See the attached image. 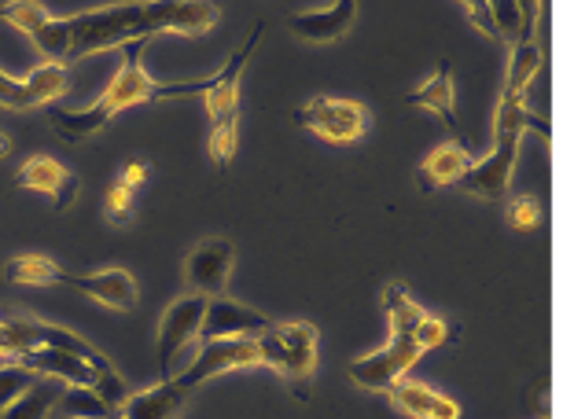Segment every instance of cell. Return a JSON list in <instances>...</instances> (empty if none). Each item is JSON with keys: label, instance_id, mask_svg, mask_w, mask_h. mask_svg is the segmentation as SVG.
Segmentation results:
<instances>
[{"label": "cell", "instance_id": "36", "mask_svg": "<svg viewBox=\"0 0 563 419\" xmlns=\"http://www.w3.org/2000/svg\"><path fill=\"white\" fill-rule=\"evenodd\" d=\"M428 419H461V405L453 401L450 394H434V405H431V416Z\"/></svg>", "mask_w": 563, "mask_h": 419}, {"label": "cell", "instance_id": "24", "mask_svg": "<svg viewBox=\"0 0 563 419\" xmlns=\"http://www.w3.org/2000/svg\"><path fill=\"white\" fill-rule=\"evenodd\" d=\"M434 386L420 383V379H401L398 386H390L387 397L398 412H406L409 419H428L431 416V405H434Z\"/></svg>", "mask_w": 563, "mask_h": 419}, {"label": "cell", "instance_id": "1", "mask_svg": "<svg viewBox=\"0 0 563 419\" xmlns=\"http://www.w3.org/2000/svg\"><path fill=\"white\" fill-rule=\"evenodd\" d=\"M218 19L221 8L207 0H144V4H108L78 15H48L26 41L45 56V63L67 67L97 52L152 41L155 34L199 37L214 30Z\"/></svg>", "mask_w": 563, "mask_h": 419}, {"label": "cell", "instance_id": "8", "mask_svg": "<svg viewBox=\"0 0 563 419\" xmlns=\"http://www.w3.org/2000/svg\"><path fill=\"white\" fill-rule=\"evenodd\" d=\"M232 268H236V246L225 235H207L185 257V284L192 295L221 298L229 291Z\"/></svg>", "mask_w": 563, "mask_h": 419}, {"label": "cell", "instance_id": "4", "mask_svg": "<svg viewBox=\"0 0 563 419\" xmlns=\"http://www.w3.org/2000/svg\"><path fill=\"white\" fill-rule=\"evenodd\" d=\"M295 122H299L306 133H313L317 140L335 144V147L357 144V140H365L368 133L365 103L335 100V96H313V100H306L299 111H295Z\"/></svg>", "mask_w": 563, "mask_h": 419}, {"label": "cell", "instance_id": "9", "mask_svg": "<svg viewBox=\"0 0 563 419\" xmlns=\"http://www.w3.org/2000/svg\"><path fill=\"white\" fill-rule=\"evenodd\" d=\"M144 52H147V41H133V45L122 48L119 70H114V78L108 81V89H103L97 100L100 107H108L111 114H122V111H130V107L158 100L163 81H155L152 74L144 70Z\"/></svg>", "mask_w": 563, "mask_h": 419}, {"label": "cell", "instance_id": "21", "mask_svg": "<svg viewBox=\"0 0 563 419\" xmlns=\"http://www.w3.org/2000/svg\"><path fill=\"white\" fill-rule=\"evenodd\" d=\"M538 74H541V48H538L534 37H527L508 52V70H505L501 92L516 96V100H527V92H530V85H534Z\"/></svg>", "mask_w": 563, "mask_h": 419}, {"label": "cell", "instance_id": "38", "mask_svg": "<svg viewBox=\"0 0 563 419\" xmlns=\"http://www.w3.org/2000/svg\"><path fill=\"white\" fill-rule=\"evenodd\" d=\"M111 419H119V416H111Z\"/></svg>", "mask_w": 563, "mask_h": 419}, {"label": "cell", "instance_id": "10", "mask_svg": "<svg viewBox=\"0 0 563 419\" xmlns=\"http://www.w3.org/2000/svg\"><path fill=\"white\" fill-rule=\"evenodd\" d=\"M240 368H262L258 357V342L254 339H218V342H203V350L196 353V361L188 368L177 372V379L188 386V390H199L203 383L218 379L225 372H240Z\"/></svg>", "mask_w": 563, "mask_h": 419}, {"label": "cell", "instance_id": "27", "mask_svg": "<svg viewBox=\"0 0 563 419\" xmlns=\"http://www.w3.org/2000/svg\"><path fill=\"white\" fill-rule=\"evenodd\" d=\"M34 350V339L23 324V317H0V361L19 364Z\"/></svg>", "mask_w": 563, "mask_h": 419}, {"label": "cell", "instance_id": "23", "mask_svg": "<svg viewBox=\"0 0 563 419\" xmlns=\"http://www.w3.org/2000/svg\"><path fill=\"white\" fill-rule=\"evenodd\" d=\"M23 81H26L34 107H56L70 89V74H67V67H59V63H41V67L30 70Z\"/></svg>", "mask_w": 563, "mask_h": 419}, {"label": "cell", "instance_id": "33", "mask_svg": "<svg viewBox=\"0 0 563 419\" xmlns=\"http://www.w3.org/2000/svg\"><path fill=\"white\" fill-rule=\"evenodd\" d=\"M508 224L519 229V232L538 229V224H541V202L534 196H516L512 202H508Z\"/></svg>", "mask_w": 563, "mask_h": 419}, {"label": "cell", "instance_id": "35", "mask_svg": "<svg viewBox=\"0 0 563 419\" xmlns=\"http://www.w3.org/2000/svg\"><path fill=\"white\" fill-rule=\"evenodd\" d=\"M464 12H467V19H472V26L483 30V34L497 45V30H494V19H490V4H483V0H467Z\"/></svg>", "mask_w": 563, "mask_h": 419}, {"label": "cell", "instance_id": "30", "mask_svg": "<svg viewBox=\"0 0 563 419\" xmlns=\"http://www.w3.org/2000/svg\"><path fill=\"white\" fill-rule=\"evenodd\" d=\"M133 207H136V191L125 188L122 180H111L108 199H103V213H108V221L111 224H130Z\"/></svg>", "mask_w": 563, "mask_h": 419}, {"label": "cell", "instance_id": "5", "mask_svg": "<svg viewBox=\"0 0 563 419\" xmlns=\"http://www.w3.org/2000/svg\"><path fill=\"white\" fill-rule=\"evenodd\" d=\"M203 295H180L166 306L163 320H158V335H155V357L163 368V379L180 372V361L188 357V346L199 342V328H203Z\"/></svg>", "mask_w": 563, "mask_h": 419}, {"label": "cell", "instance_id": "29", "mask_svg": "<svg viewBox=\"0 0 563 419\" xmlns=\"http://www.w3.org/2000/svg\"><path fill=\"white\" fill-rule=\"evenodd\" d=\"M37 386V375H30L23 364H0V412L12 408L19 397H26Z\"/></svg>", "mask_w": 563, "mask_h": 419}, {"label": "cell", "instance_id": "28", "mask_svg": "<svg viewBox=\"0 0 563 419\" xmlns=\"http://www.w3.org/2000/svg\"><path fill=\"white\" fill-rule=\"evenodd\" d=\"M48 12L34 0H12V4H0V23H8L12 30H19L23 37H30L34 30L45 23Z\"/></svg>", "mask_w": 563, "mask_h": 419}, {"label": "cell", "instance_id": "2", "mask_svg": "<svg viewBox=\"0 0 563 419\" xmlns=\"http://www.w3.org/2000/svg\"><path fill=\"white\" fill-rule=\"evenodd\" d=\"M265 34V26H251V34L240 41L236 52L229 56V63L221 67L214 78L207 81H169L158 89V100H180V96H199L207 111V155L218 169H229V163L236 158L240 147V81L247 74V63L258 48V41Z\"/></svg>", "mask_w": 563, "mask_h": 419}, {"label": "cell", "instance_id": "37", "mask_svg": "<svg viewBox=\"0 0 563 419\" xmlns=\"http://www.w3.org/2000/svg\"><path fill=\"white\" fill-rule=\"evenodd\" d=\"M12 147H15L12 133H8V129H0V163H4V158L12 155Z\"/></svg>", "mask_w": 563, "mask_h": 419}, {"label": "cell", "instance_id": "14", "mask_svg": "<svg viewBox=\"0 0 563 419\" xmlns=\"http://www.w3.org/2000/svg\"><path fill=\"white\" fill-rule=\"evenodd\" d=\"M188 386L169 375V379H158L144 390H130V397L119 405V419H177L180 408L188 405Z\"/></svg>", "mask_w": 563, "mask_h": 419}, {"label": "cell", "instance_id": "3", "mask_svg": "<svg viewBox=\"0 0 563 419\" xmlns=\"http://www.w3.org/2000/svg\"><path fill=\"white\" fill-rule=\"evenodd\" d=\"M254 342H258L262 368L284 375L295 386L299 401H306L310 379L317 375V364H321V335H317L310 320H269V328L254 335Z\"/></svg>", "mask_w": 563, "mask_h": 419}, {"label": "cell", "instance_id": "15", "mask_svg": "<svg viewBox=\"0 0 563 419\" xmlns=\"http://www.w3.org/2000/svg\"><path fill=\"white\" fill-rule=\"evenodd\" d=\"M357 0H335V4H324V8H313V12H299L288 19V30L306 45H332L354 26L357 19Z\"/></svg>", "mask_w": 563, "mask_h": 419}, {"label": "cell", "instance_id": "25", "mask_svg": "<svg viewBox=\"0 0 563 419\" xmlns=\"http://www.w3.org/2000/svg\"><path fill=\"white\" fill-rule=\"evenodd\" d=\"M63 408V416L67 419H111L119 408L108 405L97 390H67L59 397V405Z\"/></svg>", "mask_w": 563, "mask_h": 419}, {"label": "cell", "instance_id": "17", "mask_svg": "<svg viewBox=\"0 0 563 419\" xmlns=\"http://www.w3.org/2000/svg\"><path fill=\"white\" fill-rule=\"evenodd\" d=\"M67 276H70V268L45 251H23L4 262V279L19 287H56V284H67Z\"/></svg>", "mask_w": 563, "mask_h": 419}, {"label": "cell", "instance_id": "26", "mask_svg": "<svg viewBox=\"0 0 563 419\" xmlns=\"http://www.w3.org/2000/svg\"><path fill=\"white\" fill-rule=\"evenodd\" d=\"M59 397L56 390H48V386H34L26 397H19V401L12 408H4L0 412V419H48L52 412H56V405H59Z\"/></svg>", "mask_w": 563, "mask_h": 419}, {"label": "cell", "instance_id": "12", "mask_svg": "<svg viewBox=\"0 0 563 419\" xmlns=\"http://www.w3.org/2000/svg\"><path fill=\"white\" fill-rule=\"evenodd\" d=\"M269 328V317H262L258 309L236 302V298L221 295L207 298L203 309V328H199V342H218V339H254Z\"/></svg>", "mask_w": 563, "mask_h": 419}, {"label": "cell", "instance_id": "6", "mask_svg": "<svg viewBox=\"0 0 563 419\" xmlns=\"http://www.w3.org/2000/svg\"><path fill=\"white\" fill-rule=\"evenodd\" d=\"M519 144H523V133H512V129H494V147L486 158H472L467 174L456 180L467 196L497 202L505 199L508 185H512L516 163H519Z\"/></svg>", "mask_w": 563, "mask_h": 419}, {"label": "cell", "instance_id": "22", "mask_svg": "<svg viewBox=\"0 0 563 419\" xmlns=\"http://www.w3.org/2000/svg\"><path fill=\"white\" fill-rule=\"evenodd\" d=\"M379 302L387 309L390 335H412V328L423 320V306L401 284H387L384 291H379Z\"/></svg>", "mask_w": 563, "mask_h": 419}, {"label": "cell", "instance_id": "7", "mask_svg": "<svg viewBox=\"0 0 563 419\" xmlns=\"http://www.w3.org/2000/svg\"><path fill=\"white\" fill-rule=\"evenodd\" d=\"M420 357H423V350L417 346V339H412V335H390L387 346H379V350L365 353V357L350 361L346 375L361 386V390L387 394L390 386L409 379V368H417Z\"/></svg>", "mask_w": 563, "mask_h": 419}, {"label": "cell", "instance_id": "19", "mask_svg": "<svg viewBox=\"0 0 563 419\" xmlns=\"http://www.w3.org/2000/svg\"><path fill=\"white\" fill-rule=\"evenodd\" d=\"M406 100L412 107H423V111H431L456 136V96H453V70H450V63H439V70H434L428 81H420L417 89L406 96Z\"/></svg>", "mask_w": 563, "mask_h": 419}, {"label": "cell", "instance_id": "32", "mask_svg": "<svg viewBox=\"0 0 563 419\" xmlns=\"http://www.w3.org/2000/svg\"><path fill=\"white\" fill-rule=\"evenodd\" d=\"M0 107H8V111H34L26 81L12 78L8 70H0Z\"/></svg>", "mask_w": 563, "mask_h": 419}, {"label": "cell", "instance_id": "20", "mask_svg": "<svg viewBox=\"0 0 563 419\" xmlns=\"http://www.w3.org/2000/svg\"><path fill=\"white\" fill-rule=\"evenodd\" d=\"M467 166H472V155L464 152L456 140H442V144H434L428 155H423L420 163V185L428 191H439V188H450L456 185Z\"/></svg>", "mask_w": 563, "mask_h": 419}, {"label": "cell", "instance_id": "11", "mask_svg": "<svg viewBox=\"0 0 563 419\" xmlns=\"http://www.w3.org/2000/svg\"><path fill=\"white\" fill-rule=\"evenodd\" d=\"M15 185L23 191H37L52 202V210H70L78 199V177L70 174L59 158L52 155H30L23 166L15 169Z\"/></svg>", "mask_w": 563, "mask_h": 419}, {"label": "cell", "instance_id": "34", "mask_svg": "<svg viewBox=\"0 0 563 419\" xmlns=\"http://www.w3.org/2000/svg\"><path fill=\"white\" fill-rule=\"evenodd\" d=\"M114 180H122L125 188L141 191L147 180H152V163H144V158H130V163H122L119 177H114Z\"/></svg>", "mask_w": 563, "mask_h": 419}, {"label": "cell", "instance_id": "13", "mask_svg": "<svg viewBox=\"0 0 563 419\" xmlns=\"http://www.w3.org/2000/svg\"><path fill=\"white\" fill-rule=\"evenodd\" d=\"M67 287L85 295L111 313H130L136 306V279L125 268H92V273H70Z\"/></svg>", "mask_w": 563, "mask_h": 419}, {"label": "cell", "instance_id": "31", "mask_svg": "<svg viewBox=\"0 0 563 419\" xmlns=\"http://www.w3.org/2000/svg\"><path fill=\"white\" fill-rule=\"evenodd\" d=\"M412 339H417V346H420L423 353H431V350L445 346V342L453 339V331H450V324H445L442 317H434V313H423V320H420V324L412 328Z\"/></svg>", "mask_w": 563, "mask_h": 419}, {"label": "cell", "instance_id": "18", "mask_svg": "<svg viewBox=\"0 0 563 419\" xmlns=\"http://www.w3.org/2000/svg\"><path fill=\"white\" fill-rule=\"evenodd\" d=\"M111 111L100 103L89 107H48V125L63 144H81V140L97 136L100 129L111 125Z\"/></svg>", "mask_w": 563, "mask_h": 419}, {"label": "cell", "instance_id": "16", "mask_svg": "<svg viewBox=\"0 0 563 419\" xmlns=\"http://www.w3.org/2000/svg\"><path fill=\"white\" fill-rule=\"evenodd\" d=\"M19 364H23L30 375H37V379L63 383L67 390H97L92 368L81 357H74V353H63V350H52V346H34Z\"/></svg>", "mask_w": 563, "mask_h": 419}]
</instances>
